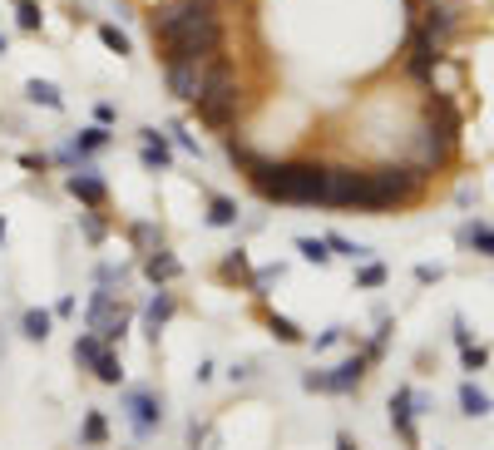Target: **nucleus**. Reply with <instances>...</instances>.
<instances>
[{
  "label": "nucleus",
  "mask_w": 494,
  "mask_h": 450,
  "mask_svg": "<svg viewBox=\"0 0 494 450\" xmlns=\"http://www.w3.org/2000/svg\"><path fill=\"white\" fill-rule=\"evenodd\" d=\"M366 356H346L342 366H332V371H307L301 376V386L307 391H332V396H346V391H356V386L366 381Z\"/></svg>",
  "instance_id": "nucleus-5"
},
{
  "label": "nucleus",
  "mask_w": 494,
  "mask_h": 450,
  "mask_svg": "<svg viewBox=\"0 0 494 450\" xmlns=\"http://www.w3.org/2000/svg\"><path fill=\"white\" fill-rule=\"evenodd\" d=\"M144 278H149V282H178L183 278V262L169 253V247H159V253L144 257Z\"/></svg>",
  "instance_id": "nucleus-14"
},
{
  "label": "nucleus",
  "mask_w": 494,
  "mask_h": 450,
  "mask_svg": "<svg viewBox=\"0 0 494 450\" xmlns=\"http://www.w3.org/2000/svg\"><path fill=\"white\" fill-rule=\"evenodd\" d=\"M208 223L213 228H233L237 223V204L223 198V193H208Z\"/></svg>",
  "instance_id": "nucleus-19"
},
{
  "label": "nucleus",
  "mask_w": 494,
  "mask_h": 450,
  "mask_svg": "<svg viewBox=\"0 0 494 450\" xmlns=\"http://www.w3.org/2000/svg\"><path fill=\"white\" fill-rule=\"evenodd\" d=\"M416 282H425V288H430V282H440V268H430V262H420V268H416Z\"/></svg>",
  "instance_id": "nucleus-37"
},
{
  "label": "nucleus",
  "mask_w": 494,
  "mask_h": 450,
  "mask_svg": "<svg viewBox=\"0 0 494 450\" xmlns=\"http://www.w3.org/2000/svg\"><path fill=\"white\" fill-rule=\"evenodd\" d=\"M416 25L445 50V45H450V35H455V25H460V15H455L450 0H425V15H420Z\"/></svg>",
  "instance_id": "nucleus-8"
},
{
  "label": "nucleus",
  "mask_w": 494,
  "mask_h": 450,
  "mask_svg": "<svg viewBox=\"0 0 494 450\" xmlns=\"http://www.w3.org/2000/svg\"><path fill=\"white\" fill-rule=\"evenodd\" d=\"M193 104H198V119H203L208 129H233V119H237V109H243V99H237L233 60H227L223 50H218L213 60H203V95H198Z\"/></svg>",
  "instance_id": "nucleus-3"
},
{
  "label": "nucleus",
  "mask_w": 494,
  "mask_h": 450,
  "mask_svg": "<svg viewBox=\"0 0 494 450\" xmlns=\"http://www.w3.org/2000/svg\"><path fill=\"white\" fill-rule=\"evenodd\" d=\"M366 173H371V183H376V193H381V204L386 208L416 204L420 193H425V183H430V169H420V163H410V159L376 163V169H366Z\"/></svg>",
  "instance_id": "nucleus-4"
},
{
  "label": "nucleus",
  "mask_w": 494,
  "mask_h": 450,
  "mask_svg": "<svg viewBox=\"0 0 494 450\" xmlns=\"http://www.w3.org/2000/svg\"><path fill=\"white\" fill-rule=\"evenodd\" d=\"M95 119L109 129V124H114V104H99V109H95Z\"/></svg>",
  "instance_id": "nucleus-40"
},
{
  "label": "nucleus",
  "mask_w": 494,
  "mask_h": 450,
  "mask_svg": "<svg viewBox=\"0 0 494 450\" xmlns=\"http://www.w3.org/2000/svg\"><path fill=\"white\" fill-rule=\"evenodd\" d=\"M268 327H272V337H277V342H287V346H297V342H301V327H297L292 317H277V312H272Z\"/></svg>",
  "instance_id": "nucleus-28"
},
{
  "label": "nucleus",
  "mask_w": 494,
  "mask_h": 450,
  "mask_svg": "<svg viewBox=\"0 0 494 450\" xmlns=\"http://www.w3.org/2000/svg\"><path fill=\"white\" fill-rule=\"evenodd\" d=\"M243 173L268 204H287V208L326 204V163H317V159H262L258 154Z\"/></svg>",
  "instance_id": "nucleus-2"
},
{
  "label": "nucleus",
  "mask_w": 494,
  "mask_h": 450,
  "mask_svg": "<svg viewBox=\"0 0 494 450\" xmlns=\"http://www.w3.org/2000/svg\"><path fill=\"white\" fill-rule=\"evenodd\" d=\"M99 149H109V129H104V124H95V129H85V134H75L70 154H60V159L75 163V159H89V154H99Z\"/></svg>",
  "instance_id": "nucleus-15"
},
{
  "label": "nucleus",
  "mask_w": 494,
  "mask_h": 450,
  "mask_svg": "<svg viewBox=\"0 0 494 450\" xmlns=\"http://www.w3.org/2000/svg\"><path fill=\"white\" fill-rule=\"evenodd\" d=\"M460 243L474 247V253H484V257H494V228L490 223H465L460 228Z\"/></svg>",
  "instance_id": "nucleus-17"
},
{
  "label": "nucleus",
  "mask_w": 494,
  "mask_h": 450,
  "mask_svg": "<svg viewBox=\"0 0 494 450\" xmlns=\"http://www.w3.org/2000/svg\"><path fill=\"white\" fill-rule=\"evenodd\" d=\"M336 450H356V440L351 436H336Z\"/></svg>",
  "instance_id": "nucleus-41"
},
{
  "label": "nucleus",
  "mask_w": 494,
  "mask_h": 450,
  "mask_svg": "<svg viewBox=\"0 0 494 450\" xmlns=\"http://www.w3.org/2000/svg\"><path fill=\"white\" fill-rule=\"evenodd\" d=\"M104 352H109V346L99 342V332H79V337H75V362L89 366V371H95V362H99Z\"/></svg>",
  "instance_id": "nucleus-18"
},
{
  "label": "nucleus",
  "mask_w": 494,
  "mask_h": 450,
  "mask_svg": "<svg viewBox=\"0 0 494 450\" xmlns=\"http://www.w3.org/2000/svg\"><path fill=\"white\" fill-rule=\"evenodd\" d=\"M85 440H89V446H104V440H109L104 416H89V421H85Z\"/></svg>",
  "instance_id": "nucleus-34"
},
{
  "label": "nucleus",
  "mask_w": 494,
  "mask_h": 450,
  "mask_svg": "<svg viewBox=\"0 0 494 450\" xmlns=\"http://www.w3.org/2000/svg\"><path fill=\"white\" fill-rule=\"evenodd\" d=\"M5 50H11V40H5V35H0V54H5Z\"/></svg>",
  "instance_id": "nucleus-42"
},
{
  "label": "nucleus",
  "mask_w": 494,
  "mask_h": 450,
  "mask_svg": "<svg viewBox=\"0 0 494 450\" xmlns=\"http://www.w3.org/2000/svg\"><path fill=\"white\" fill-rule=\"evenodd\" d=\"M159 60H213L223 50V15L213 0H159L149 11Z\"/></svg>",
  "instance_id": "nucleus-1"
},
{
  "label": "nucleus",
  "mask_w": 494,
  "mask_h": 450,
  "mask_svg": "<svg viewBox=\"0 0 494 450\" xmlns=\"http://www.w3.org/2000/svg\"><path fill=\"white\" fill-rule=\"evenodd\" d=\"M169 134H173V144H178V149L198 154V139H193V134H188V129H183V124H169Z\"/></svg>",
  "instance_id": "nucleus-36"
},
{
  "label": "nucleus",
  "mask_w": 494,
  "mask_h": 450,
  "mask_svg": "<svg viewBox=\"0 0 494 450\" xmlns=\"http://www.w3.org/2000/svg\"><path fill=\"white\" fill-rule=\"evenodd\" d=\"M223 149H227V159H233L237 169H247V163L258 159V149H252L247 139H237V134H227V139H223Z\"/></svg>",
  "instance_id": "nucleus-27"
},
{
  "label": "nucleus",
  "mask_w": 494,
  "mask_h": 450,
  "mask_svg": "<svg viewBox=\"0 0 494 450\" xmlns=\"http://www.w3.org/2000/svg\"><path fill=\"white\" fill-rule=\"evenodd\" d=\"M381 282H386V268H381V262H361V268H356V288H381Z\"/></svg>",
  "instance_id": "nucleus-31"
},
{
  "label": "nucleus",
  "mask_w": 494,
  "mask_h": 450,
  "mask_svg": "<svg viewBox=\"0 0 494 450\" xmlns=\"http://www.w3.org/2000/svg\"><path fill=\"white\" fill-rule=\"evenodd\" d=\"M326 247H332V257H351V262H366V257H371V247L351 243V238H342V233H326Z\"/></svg>",
  "instance_id": "nucleus-24"
},
{
  "label": "nucleus",
  "mask_w": 494,
  "mask_h": 450,
  "mask_svg": "<svg viewBox=\"0 0 494 450\" xmlns=\"http://www.w3.org/2000/svg\"><path fill=\"white\" fill-rule=\"evenodd\" d=\"M336 342H342V327H332V332L317 337V352H326V346H336Z\"/></svg>",
  "instance_id": "nucleus-39"
},
{
  "label": "nucleus",
  "mask_w": 494,
  "mask_h": 450,
  "mask_svg": "<svg viewBox=\"0 0 494 450\" xmlns=\"http://www.w3.org/2000/svg\"><path fill=\"white\" fill-rule=\"evenodd\" d=\"M99 208H89V213L85 218H79V223H85V238H89V243H104V223H99Z\"/></svg>",
  "instance_id": "nucleus-35"
},
{
  "label": "nucleus",
  "mask_w": 494,
  "mask_h": 450,
  "mask_svg": "<svg viewBox=\"0 0 494 450\" xmlns=\"http://www.w3.org/2000/svg\"><path fill=\"white\" fill-rule=\"evenodd\" d=\"M65 188L75 193L85 208H104V204H109V188H104V179H99L95 169H75V173L65 179Z\"/></svg>",
  "instance_id": "nucleus-10"
},
{
  "label": "nucleus",
  "mask_w": 494,
  "mask_h": 450,
  "mask_svg": "<svg viewBox=\"0 0 494 450\" xmlns=\"http://www.w3.org/2000/svg\"><path fill=\"white\" fill-rule=\"evenodd\" d=\"M173 312H178V297H173V292H159V297L144 307V321H149V337H153V342H159V327L173 317Z\"/></svg>",
  "instance_id": "nucleus-16"
},
{
  "label": "nucleus",
  "mask_w": 494,
  "mask_h": 450,
  "mask_svg": "<svg viewBox=\"0 0 494 450\" xmlns=\"http://www.w3.org/2000/svg\"><path fill=\"white\" fill-rule=\"evenodd\" d=\"M297 253L307 257V262H317V268H326V262H332V247H326V238H297Z\"/></svg>",
  "instance_id": "nucleus-25"
},
{
  "label": "nucleus",
  "mask_w": 494,
  "mask_h": 450,
  "mask_svg": "<svg viewBox=\"0 0 494 450\" xmlns=\"http://www.w3.org/2000/svg\"><path fill=\"white\" fill-rule=\"evenodd\" d=\"M163 79H169V95L193 104L203 95V60H169L163 64Z\"/></svg>",
  "instance_id": "nucleus-7"
},
{
  "label": "nucleus",
  "mask_w": 494,
  "mask_h": 450,
  "mask_svg": "<svg viewBox=\"0 0 494 450\" xmlns=\"http://www.w3.org/2000/svg\"><path fill=\"white\" fill-rule=\"evenodd\" d=\"M124 406H129V421H134V430H139V436H149V430L159 426V416H163V401H153L149 391H129V396H124Z\"/></svg>",
  "instance_id": "nucleus-12"
},
{
  "label": "nucleus",
  "mask_w": 494,
  "mask_h": 450,
  "mask_svg": "<svg viewBox=\"0 0 494 450\" xmlns=\"http://www.w3.org/2000/svg\"><path fill=\"white\" fill-rule=\"evenodd\" d=\"M391 426H396V436L406 446H416V391L410 386H400L396 396H391Z\"/></svg>",
  "instance_id": "nucleus-11"
},
{
  "label": "nucleus",
  "mask_w": 494,
  "mask_h": 450,
  "mask_svg": "<svg viewBox=\"0 0 494 450\" xmlns=\"http://www.w3.org/2000/svg\"><path fill=\"white\" fill-rule=\"evenodd\" d=\"M460 411H465L470 421L490 416V396H484V391H480L474 381H465V386H460Z\"/></svg>",
  "instance_id": "nucleus-20"
},
{
  "label": "nucleus",
  "mask_w": 494,
  "mask_h": 450,
  "mask_svg": "<svg viewBox=\"0 0 494 450\" xmlns=\"http://www.w3.org/2000/svg\"><path fill=\"white\" fill-rule=\"evenodd\" d=\"M450 327H455V342H460V346H470V321H465V317H455Z\"/></svg>",
  "instance_id": "nucleus-38"
},
{
  "label": "nucleus",
  "mask_w": 494,
  "mask_h": 450,
  "mask_svg": "<svg viewBox=\"0 0 494 450\" xmlns=\"http://www.w3.org/2000/svg\"><path fill=\"white\" fill-rule=\"evenodd\" d=\"M460 356H465V371H484L490 366V346H460Z\"/></svg>",
  "instance_id": "nucleus-33"
},
{
  "label": "nucleus",
  "mask_w": 494,
  "mask_h": 450,
  "mask_svg": "<svg viewBox=\"0 0 494 450\" xmlns=\"http://www.w3.org/2000/svg\"><path fill=\"white\" fill-rule=\"evenodd\" d=\"M435 64H440V45L430 40L420 25H410V35H406V75L416 79V85H430V79H435Z\"/></svg>",
  "instance_id": "nucleus-6"
},
{
  "label": "nucleus",
  "mask_w": 494,
  "mask_h": 450,
  "mask_svg": "<svg viewBox=\"0 0 494 450\" xmlns=\"http://www.w3.org/2000/svg\"><path fill=\"white\" fill-rule=\"evenodd\" d=\"M0 243H5V218H0Z\"/></svg>",
  "instance_id": "nucleus-43"
},
{
  "label": "nucleus",
  "mask_w": 494,
  "mask_h": 450,
  "mask_svg": "<svg viewBox=\"0 0 494 450\" xmlns=\"http://www.w3.org/2000/svg\"><path fill=\"white\" fill-rule=\"evenodd\" d=\"M129 238L144 247V257L159 253V247H163V228H153V223H134V228H129Z\"/></svg>",
  "instance_id": "nucleus-26"
},
{
  "label": "nucleus",
  "mask_w": 494,
  "mask_h": 450,
  "mask_svg": "<svg viewBox=\"0 0 494 450\" xmlns=\"http://www.w3.org/2000/svg\"><path fill=\"white\" fill-rule=\"evenodd\" d=\"M425 119L435 124V134H440V139L450 144V149H460V109L450 104V95H430Z\"/></svg>",
  "instance_id": "nucleus-9"
},
{
  "label": "nucleus",
  "mask_w": 494,
  "mask_h": 450,
  "mask_svg": "<svg viewBox=\"0 0 494 450\" xmlns=\"http://www.w3.org/2000/svg\"><path fill=\"white\" fill-rule=\"evenodd\" d=\"M139 154H144V169H153V173L173 163V144L163 139L159 129H139Z\"/></svg>",
  "instance_id": "nucleus-13"
},
{
  "label": "nucleus",
  "mask_w": 494,
  "mask_h": 450,
  "mask_svg": "<svg viewBox=\"0 0 494 450\" xmlns=\"http://www.w3.org/2000/svg\"><path fill=\"white\" fill-rule=\"evenodd\" d=\"M40 21H45V15H40V0H25L21 11H15V25H21V30H40Z\"/></svg>",
  "instance_id": "nucleus-30"
},
{
  "label": "nucleus",
  "mask_w": 494,
  "mask_h": 450,
  "mask_svg": "<svg viewBox=\"0 0 494 450\" xmlns=\"http://www.w3.org/2000/svg\"><path fill=\"white\" fill-rule=\"evenodd\" d=\"M50 327H54V317H50V312H40V307H30L21 317V332L30 337V342H45V337H50Z\"/></svg>",
  "instance_id": "nucleus-22"
},
{
  "label": "nucleus",
  "mask_w": 494,
  "mask_h": 450,
  "mask_svg": "<svg viewBox=\"0 0 494 450\" xmlns=\"http://www.w3.org/2000/svg\"><path fill=\"white\" fill-rule=\"evenodd\" d=\"M25 99H30V104H45V109H65V99H60V89H54L50 79H30V85H25Z\"/></svg>",
  "instance_id": "nucleus-21"
},
{
  "label": "nucleus",
  "mask_w": 494,
  "mask_h": 450,
  "mask_svg": "<svg viewBox=\"0 0 494 450\" xmlns=\"http://www.w3.org/2000/svg\"><path fill=\"white\" fill-rule=\"evenodd\" d=\"M95 376H99L104 386H119V381H124V371H119V356H114V352H104V356L95 362Z\"/></svg>",
  "instance_id": "nucleus-29"
},
{
  "label": "nucleus",
  "mask_w": 494,
  "mask_h": 450,
  "mask_svg": "<svg viewBox=\"0 0 494 450\" xmlns=\"http://www.w3.org/2000/svg\"><path fill=\"white\" fill-rule=\"evenodd\" d=\"M15 5H25V0H15Z\"/></svg>",
  "instance_id": "nucleus-44"
},
{
  "label": "nucleus",
  "mask_w": 494,
  "mask_h": 450,
  "mask_svg": "<svg viewBox=\"0 0 494 450\" xmlns=\"http://www.w3.org/2000/svg\"><path fill=\"white\" fill-rule=\"evenodd\" d=\"M99 40H104L114 54H129V35L119 30V25H99Z\"/></svg>",
  "instance_id": "nucleus-32"
},
{
  "label": "nucleus",
  "mask_w": 494,
  "mask_h": 450,
  "mask_svg": "<svg viewBox=\"0 0 494 450\" xmlns=\"http://www.w3.org/2000/svg\"><path fill=\"white\" fill-rule=\"evenodd\" d=\"M218 278H223V282H252V268H247V253H243V247L223 257V268H218Z\"/></svg>",
  "instance_id": "nucleus-23"
}]
</instances>
